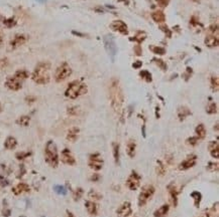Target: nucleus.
I'll use <instances>...</instances> for the list:
<instances>
[{"label":"nucleus","instance_id":"51","mask_svg":"<svg viewBox=\"0 0 219 217\" xmlns=\"http://www.w3.org/2000/svg\"><path fill=\"white\" fill-rule=\"evenodd\" d=\"M141 65H142V62H141V61H136V62H134L132 65V67L134 68H140Z\"/></svg>","mask_w":219,"mask_h":217},{"label":"nucleus","instance_id":"12","mask_svg":"<svg viewBox=\"0 0 219 217\" xmlns=\"http://www.w3.org/2000/svg\"><path fill=\"white\" fill-rule=\"evenodd\" d=\"M197 161V156L196 155H190L189 157H187V159H185L184 161L179 165V170H188L192 167L195 166Z\"/></svg>","mask_w":219,"mask_h":217},{"label":"nucleus","instance_id":"2","mask_svg":"<svg viewBox=\"0 0 219 217\" xmlns=\"http://www.w3.org/2000/svg\"><path fill=\"white\" fill-rule=\"evenodd\" d=\"M51 63L48 61L39 62L32 72V81L39 84H47L51 81Z\"/></svg>","mask_w":219,"mask_h":217},{"label":"nucleus","instance_id":"35","mask_svg":"<svg viewBox=\"0 0 219 217\" xmlns=\"http://www.w3.org/2000/svg\"><path fill=\"white\" fill-rule=\"evenodd\" d=\"M219 88V82L217 77H211V89L214 91H217Z\"/></svg>","mask_w":219,"mask_h":217},{"label":"nucleus","instance_id":"11","mask_svg":"<svg viewBox=\"0 0 219 217\" xmlns=\"http://www.w3.org/2000/svg\"><path fill=\"white\" fill-rule=\"evenodd\" d=\"M22 81L18 79L15 75H12V77H8L5 82V87L7 89H11V91H18L22 88Z\"/></svg>","mask_w":219,"mask_h":217},{"label":"nucleus","instance_id":"9","mask_svg":"<svg viewBox=\"0 0 219 217\" xmlns=\"http://www.w3.org/2000/svg\"><path fill=\"white\" fill-rule=\"evenodd\" d=\"M140 176L136 173L135 171H133L132 173L129 175L128 179L126 181V186L129 188L130 190H136L140 188Z\"/></svg>","mask_w":219,"mask_h":217},{"label":"nucleus","instance_id":"14","mask_svg":"<svg viewBox=\"0 0 219 217\" xmlns=\"http://www.w3.org/2000/svg\"><path fill=\"white\" fill-rule=\"evenodd\" d=\"M131 212L132 211H131L130 203H129V202H124V203L118 208V210H117V214H118L120 217H127V216L130 215Z\"/></svg>","mask_w":219,"mask_h":217},{"label":"nucleus","instance_id":"27","mask_svg":"<svg viewBox=\"0 0 219 217\" xmlns=\"http://www.w3.org/2000/svg\"><path fill=\"white\" fill-rule=\"evenodd\" d=\"M196 134H197V138L198 139H204L205 136H206V130H205L204 125L200 124L196 127Z\"/></svg>","mask_w":219,"mask_h":217},{"label":"nucleus","instance_id":"56","mask_svg":"<svg viewBox=\"0 0 219 217\" xmlns=\"http://www.w3.org/2000/svg\"><path fill=\"white\" fill-rule=\"evenodd\" d=\"M2 112V105H1V103H0V113Z\"/></svg>","mask_w":219,"mask_h":217},{"label":"nucleus","instance_id":"37","mask_svg":"<svg viewBox=\"0 0 219 217\" xmlns=\"http://www.w3.org/2000/svg\"><path fill=\"white\" fill-rule=\"evenodd\" d=\"M217 112V106H216L215 103H211L210 105L208 106V108H207V113L208 114H215V113Z\"/></svg>","mask_w":219,"mask_h":217},{"label":"nucleus","instance_id":"29","mask_svg":"<svg viewBox=\"0 0 219 217\" xmlns=\"http://www.w3.org/2000/svg\"><path fill=\"white\" fill-rule=\"evenodd\" d=\"M17 24V21L15 20L14 17H10V18H6V19L3 20V25L7 28H12L15 25Z\"/></svg>","mask_w":219,"mask_h":217},{"label":"nucleus","instance_id":"46","mask_svg":"<svg viewBox=\"0 0 219 217\" xmlns=\"http://www.w3.org/2000/svg\"><path fill=\"white\" fill-rule=\"evenodd\" d=\"M187 143L190 144L191 146H195L198 143V138L197 137H191V138L187 140Z\"/></svg>","mask_w":219,"mask_h":217},{"label":"nucleus","instance_id":"5","mask_svg":"<svg viewBox=\"0 0 219 217\" xmlns=\"http://www.w3.org/2000/svg\"><path fill=\"white\" fill-rule=\"evenodd\" d=\"M72 74V68L67 62H63L58 68H57L55 72V79L57 82H60L65 81L66 79Z\"/></svg>","mask_w":219,"mask_h":217},{"label":"nucleus","instance_id":"44","mask_svg":"<svg viewBox=\"0 0 219 217\" xmlns=\"http://www.w3.org/2000/svg\"><path fill=\"white\" fill-rule=\"evenodd\" d=\"M154 60L155 61V63H157V65H159V67H161L162 70H166V69H167V65H166V62H164V61H162V60H157V58H155V60Z\"/></svg>","mask_w":219,"mask_h":217},{"label":"nucleus","instance_id":"48","mask_svg":"<svg viewBox=\"0 0 219 217\" xmlns=\"http://www.w3.org/2000/svg\"><path fill=\"white\" fill-rule=\"evenodd\" d=\"M209 30H210V31H211L213 34H214V32H216V33H217V32H218V26H217V24L211 25L210 28H209Z\"/></svg>","mask_w":219,"mask_h":217},{"label":"nucleus","instance_id":"3","mask_svg":"<svg viewBox=\"0 0 219 217\" xmlns=\"http://www.w3.org/2000/svg\"><path fill=\"white\" fill-rule=\"evenodd\" d=\"M87 91H88V89H87V86L84 82L80 81H74L69 84V86H68V88L65 91V96L69 99L75 100L78 96L85 95L87 93Z\"/></svg>","mask_w":219,"mask_h":217},{"label":"nucleus","instance_id":"36","mask_svg":"<svg viewBox=\"0 0 219 217\" xmlns=\"http://www.w3.org/2000/svg\"><path fill=\"white\" fill-rule=\"evenodd\" d=\"M54 190L56 191L58 194H62V195H66L67 194V190H66V188L64 187V186H61V185H56L55 187H54Z\"/></svg>","mask_w":219,"mask_h":217},{"label":"nucleus","instance_id":"28","mask_svg":"<svg viewBox=\"0 0 219 217\" xmlns=\"http://www.w3.org/2000/svg\"><path fill=\"white\" fill-rule=\"evenodd\" d=\"M14 75H15V77H17L18 79H21L22 82H24L25 79L28 77L29 74H28V72L26 69H18V70H16V72H15Z\"/></svg>","mask_w":219,"mask_h":217},{"label":"nucleus","instance_id":"57","mask_svg":"<svg viewBox=\"0 0 219 217\" xmlns=\"http://www.w3.org/2000/svg\"><path fill=\"white\" fill-rule=\"evenodd\" d=\"M194 1H199V0H194Z\"/></svg>","mask_w":219,"mask_h":217},{"label":"nucleus","instance_id":"31","mask_svg":"<svg viewBox=\"0 0 219 217\" xmlns=\"http://www.w3.org/2000/svg\"><path fill=\"white\" fill-rule=\"evenodd\" d=\"M29 121H30V118L28 117V116H21L19 119L16 121V124L20 125V126H22V127H26L28 126V124H29Z\"/></svg>","mask_w":219,"mask_h":217},{"label":"nucleus","instance_id":"20","mask_svg":"<svg viewBox=\"0 0 219 217\" xmlns=\"http://www.w3.org/2000/svg\"><path fill=\"white\" fill-rule=\"evenodd\" d=\"M12 191L15 195H19L20 193H22V192H28V191H29V187H28L26 184L20 183V184H18V185H16L15 187H13Z\"/></svg>","mask_w":219,"mask_h":217},{"label":"nucleus","instance_id":"33","mask_svg":"<svg viewBox=\"0 0 219 217\" xmlns=\"http://www.w3.org/2000/svg\"><path fill=\"white\" fill-rule=\"evenodd\" d=\"M157 174L159 176H164L166 174V167L161 161H157Z\"/></svg>","mask_w":219,"mask_h":217},{"label":"nucleus","instance_id":"25","mask_svg":"<svg viewBox=\"0 0 219 217\" xmlns=\"http://www.w3.org/2000/svg\"><path fill=\"white\" fill-rule=\"evenodd\" d=\"M169 212V205L168 204H165L162 205V207H160L157 211L155 212V217H165L168 214Z\"/></svg>","mask_w":219,"mask_h":217},{"label":"nucleus","instance_id":"7","mask_svg":"<svg viewBox=\"0 0 219 217\" xmlns=\"http://www.w3.org/2000/svg\"><path fill=\"white\" fill-rule=\"evenodd\" d=\"M104 45H105V49H106V51H107V53L109 54L111 60H114V56H115V54H116L117 48H116V43H115V40H114V37H113L111 34H106L104 36Z\"/></svg>","mask_w":219,"mask_h":217},{"label":"nucleus","instance_id":"47","mask_svg":"<svg viewBox=\"0 0 219 217\" xmlns=\"http://www.w3.org/2000/svg\"><path fill=\"white\" fill-rule=\"evenodd\" d=\"M157 4H159L160 6H162V7H166L167 5H168L169 0H157Z\"/></svg>","mask_w":219,"mask_h":217},{"label":"nucleus","instance_id":"17","mask_svg":"<svg viewBox=\"0 0 219 217\" xmlns=\"http://www.w3.org/2000/svg\"><path fill=\"white\" fill-rule=\"evenodd\" d=\"M168 190H169V193H170V196H171V199L172 201H173V204L174 206H177V201H178V190L176 189L175 185H173V184H170L168 186Z\"/></svg>","mask_w":219,"mask_h":217},{"label":"nucleus","instance_id":"22","mask_svg":"<svg viewBox=\"0 0 219 217\" xmlns=\"http://www.w3.org/2000/svg\"><path fill=\"white\" fill-rule=\"evenodd\" d=\"M135 142L133 140H129L128 143H127V147H126V152L128 154V156L130 158H133L134 155H135Z\"/></svg>","mask_w":219,"mask_h":217},{"label":"nucleus","instance_id":"50","mask_svg":"<svg viewBox=\"0 0 219 217\" xmlns=\"http://www.w3.org/2000/svg\"><path fill=\"white\" fill-rule=\"evenodd\" d=\"M35 100H36V99H35L34 96H26V99H25V101H26V102H27L28 104H32Z\"/></svg>","mask_w":219,"mask_h":217},{"label":"nucleus","instance_id":"19","mask_svg":"<svg viewBox=\"0 0 219 217\" xmlns=\"http://www.w3.org/2000/svg\"><path fill=\"white\" fill-rule=\"evenodd\" d=\"M218 38L217 36H214V34L208 35V36L205 38V44H206L208 48H216L218 46Z\"/></svg>","mask_w":219,"mask_h":217},{"label":"nucleus","instance_id":"16","mask_svg":"<svg viewBox=\"0 0 219 217\" xmlns=\"http://www.w3.org/2000/svg\"><path fill=\"white\" fill-rule=\"evenodd\" d=\"M79 132H80V130L79 128H77V127L71 128L67 133V140L72 143L76 142L78 139V136H79Z\"/></svg>","mask_w":219,"mask_h":217},{"label":"nucleus","instance_id":"8","mask_svg":"<svg viewBox=\"0 0 219 217\" xmlns=\"http://www.w3.org/2000/svg\"><path fill=\"white\" fill-rule=\"evenodd\" d=\"M28 40V36L25 34H16L12 39L9 42V48L8 50H14V49L18 48L19 46L23 45L24 43H26Z\"/></svg>","mask_w":219,"mask_h":217},{"label":"nucleus","instance_id":"39","mask_svg":"<svg viewBox=\"0 0 219 217\" xmlns=\"http://www.w3.org/2000/svg\"><path fill=\"white\" fill-rule=\"evenodd\" d=\"M9 65V60L7 57H3V58H0V70L4 69L7 65Z\"/></svg>","mask_w":219,"mask_h":217},{"label":"nucleus","instance_id":"15","mask_svg":"<svg viewBox=\"0 0 219 217\" xmlns=\"http://www.w3.org/2000/svg\"><path fill=\"white\" fill-rule=\"evenodd\" d=\"M62 161L65 163V164L68 165H74L76 163V160H75L74 156L72 155L71 151L69 149H64L62 152Z\"/></svg>","mask_w":219,"mask_h":217},{"label":"nucleus","instance_id":"45","mask_svg":"<svg viewBox=\"0 0 219 217\" xmlns=\"http://www.w3.org/2000/svg\"><path fill=\"white\" fill-rule=\"evenodd\" d=\"M30 155V153H24V152H21V153H17L16 154V158H17L18 160H23L24 158L28 157Z\"/></svg>","mask_w":219,"mask_h":217},{"label":"nucleus","instance_id":"38","mask_svg":"<svg viewBox=\"0 0 219 217\" xmlns=\"http://www.w3.org/2000/svg\"><path fill=\"white\" fill-rule=\"evenodd\" d=\"M79 111L80 108L76 107V106H74V107H70L68 108V114L71 115V116H76L79 114Z\"/></svg>","mask_w":219,"mask_h":217},{"label":"nucleus","instance_id":"13","mask_svg":"<svg viewBox=\"0 0 219 217\" xmlns=\"http://www.w3.org/2000/svg\"><path fill=\"white\" fill-rule=\"evenodd\" d=\"M110 27H111L113 30H115V31H118V32H120V33H122V34H127V33H128V30H127L126 24L121 20L113 21V22L111 23V25H110Z\"/></svg>","mask_w":219,"mask_h":217},{"label":"nucleus","instance_id":"4","mask_svg":"<svg viewBox=\"0 0 219 217\" xmlns=\"http://www.w3.org/2000/svg\"><path fill=\"white\" fill-rule=\"evenodd\" d=\"M46 161L52 167H57L59 164V156L57 146L53 141H49L46 146Z\"/></svg>","mask_w":219,"mask_h":217},{"label":"nucleus","instance_id":"34","mask_svg":"<svg viewBox=\"0 0 219 217\" xmlns=\"http://www.w3.org/2000/svg\"><path fill=\"white\" fill-rule=\"evenodd\" d=\"M140 75L141 77V79H143L145 82H150L152 81V74H150L147 70H141V72H140Z\"/></svg>","mask_w":219,"mask_h":217},{"label":"nucleus","instance_id":"52","mask_svg":"<svg viewBox=\"0 0 219 217\" xmlns=\"http://www.w3.org/2000/svg\"><path fill=\"white\" fill-rule=\"evenodd\" d=\"M3 41H4V36H3V33H2V31L0 30V48H1L2 44H3Z\"/></svg>","mask_w":219,"mask_h":217},{"label":"nucleus","instance_id":"24","mask_svg":"<svg viewBox=\"0 0 219 217\" xmlns=\"http://www.w3.org/2000/svg\"><path fill=\"white\" fill-rule=\"evenodd\" d=\"M152 18L157 23L165 22V20H166V16H165V14L162 11H155V12H152Z\"/></svg>","mask_w":219,"mask_h":217},{"label":"nucleus","instance_id":"43","mask_svg":"<svg viewBox=\"0 0 219 217\" xmlns=\"http://www.w3.org/2000/svg\"><path fill=\"white\" fill-rule=\"evenodd\" d=\"M82 195H83V190H82L81 188H78V189L75 191V193H74V199L75 200H79L80 198L82 197Z\"/></svg>","mask_w":219,"mask_h":217},{"label":"nucleus","instance_id":"58","mask_svg":"<svg viewBox=\"0 0 219 217\" xmlns=\"http://www.w3.org/2000/svg\"><path fill=\"white\" fill-rule=\"evenodd\" d=\"M20 217H24V216H20Z\"/></svg>","mask_w":219,"mask_h":217},{"label":"nucleus","instance_id":"55","mask_svg":"<svg viewBox=\"0 0 219 217\" xmlns=\"http://www.w3.org/2000/svg\"><path fill=\"white\" fill-rule=\"evenodd\" d=\"M68 215H69L70 217H74V216L72 215V213H71V212H69V211H68Z\"/></svg>","mask_w":219,"mask_h":217},{"label":"nucleus","instance_id":"40","mask_svg":"<svg viewBox=\"0 0 219 217\" xmlns=\"http://www.w3.org/2000/svg\"><path fill=\"white\" fill-rule=\"evenodd\" d=\"M207 169L209 170V171H217L218 170V163L217 162H210L208 164V166H207Z\"/></svg>","mask_w":219,"mask_h":217},{"label":"nucleus","instance_id":"18","mask_svg":"<svg viewBox=\"0 0 219 217\" xmlns=\"http://www.w3.org/2000/svg\"><path fill=\"white\" fill-rule=\"evenodd\" d=\"M209 151H210L211 156L215 159L219 158V151H218V142L217 141H212L209 143Z\"/></svg>","mask_w":219,"mask_h":217},{"label":"nucleus","instance_id":"54","mask_svg":"<svg viewBox=\"0 0 219 217\" xmlns=\"http://www.w3.org/2000/svg\"><path fill=\"white\" fill-rule=\"evenodd\" d=\"M3 215H4V216H9V215H10V211H9V210L4 211V212H3Z\"/></svg>","mask_w":219,"mask_h":217},{"label":"nucleus","instance_id":"32","mask_svg":"<svg viewBox=\"0 0 219 217\" xmlns=\"http://www.w3.org/2000/svg\"><path fill=\"white\" fill-rule=\"evenodd\" d=\"M113 157L115 163L119 164V145L117 143H113Z\"/></svg>","mask_w":219,"mask_h":217},{"label":"nucleus","instance_id":"23","mask_svg":"<svg viewBox=\"0 0 219 217\" xmlns=\"http://www.w3.org/2000/svg\"><path fill=\"white\" fill-rule=\"evenodd\" d=\"M16 145H17V141H16V139L13 138V137H8V138L6 139L5 143H4V147L8 150H13L14 148L16 147Z\"/></svg>","mask_w":219,"mask_h":217},{"label":"nucleus","instance_id":"41","mask_svg":"<svg viewBox=\"0 0 219 217\" xmlns=\"http://www.w3.org/2000/svg\"><path fill=\"white\" fill-rule=\"evenodd\" d=\"M152 52H155V54H165L166 50H165L162 48H157V46H152Z\"/></svg>","mask_w":219,"mask_h":217},{"label":"nucleus","instance_id":"26","mask_svg":"<svg viewBox=\"0 0 219 217\" xmlns=\"http://www.w3.org/2000/svg\"><path fill=\"white\" fill-rule=\"evenodd\" d=\"M86 207H87V210H88V212L91 215H96V214H97V205L94 203V202L87 201Z\"/></svg>","mask_w":219,"mask_h":217},{"label":"nucleus","instance_id":"21","mask_svg":"<svg viewBox=\"0 0 219 217\" xmlns=\"http://www.w3.org/2000/svg\"><path fill=\"white\" fill-rule=\"evenodd\" d=\"M191 115V111L187 107H180L178 108V117L181 121H184L188 116Z\"/></svg>","mask_w":219,"mask_h":217},{"label":"nucleus","instance_id":"42","mask_svg":"<svg viewBox=\"0 0 219 217\" xmlns=\"http://www.w3.org/2000/svg\"><path fill=\"white\" fill-rule=\"evenodd\" d=\"M89 196H90L91 198H93V199H97V200L102 198V195H100L99 193H97L94 190H91L90 192H89Z\"/></svg>","mask_w":219,"mask_h":217},{"label":"nucleus","instance_id":"53","mask_svg":"<svg viewBox=\"0 0 219 217\" xmlns=\"http://www.w3.org/2000/svg\"><path fill=\"white\" fill-rule=\"evenodd\" d=\"M99 178H100V176H99L98 174H94V175L91 177V180L92 181H98Z\"/></svg>","mask_w":219,"mask_h":217},{"label":"nucleus","instance_id":"10","mask_svg":"<svg viewBox=\"0 0 219 217\" xmlns=\"http://www.w3.org/2000/svg\"><path fill=\"white\" fill-rule=\"evenodd\" d=\"M88 164H89V166H90V168L95 170V171H99V170H101V168H102V166H103V159L101 158L99 153H94V154H92L90 158H89Z\"/></svg>","mask_w":219,"mask_h":217},{"label":"nucleus","instance_id":"30","mask_svg":"<svg viewBox=\"0 0 219 217\" xmlns=\"http://www.w3.org/2000/svg\"><path fill=\"white\" fill-rule=\"evenodd\" d=\"M191 197L194 199V202H195V206L196 207H199L200 205V201H201L202 199V196H201V193L198 192V191H193L192 193H191Z\"/></svg>","mask_w":219,"mask_h":217},{"label":"nucleus","instance_id":"1","mask_svg":"<svg viewBox=\"0 0 219 217\" xmlns=\"http://www.w3.org/2000/svg\"><path fill=\"white\" fill-rule=\"evenodd\" d=\"M110 101L111 106L114 112L120 117V119H123V93H122L121 87H120L119 81L116 79H113L110 82L109 87Z\"/></svg>","mask_w":219,"mask_h":217},{"label":"nucleus","instance_id":"49","mask_svg":"<svg viewBox=\"0 0 219 217\" xmlns=\"http://www.w3.org/2000/svg\"><path fill=\"white\" fill-rule=\"evenodd\" d=\"M0 185L1 186L8 185V181H7L5 178H3V177H0Z\"/></svg>","mask_w":219,"mask_h":217},{"label":"nucleus","instance_id":"6","mask_svg":"<svg viewBox=\"0 0 219 217\" xmlns=\"http://www.w3.org/2000/svg\"><path fill=\"white\" fill-rule=\"evenodd\" d=\"M155 194V187L152 185H145L141 188V192L138 197V205L143 206Z\"/></svg>","mask_w":219,"mask_h":217}]
</instances>
